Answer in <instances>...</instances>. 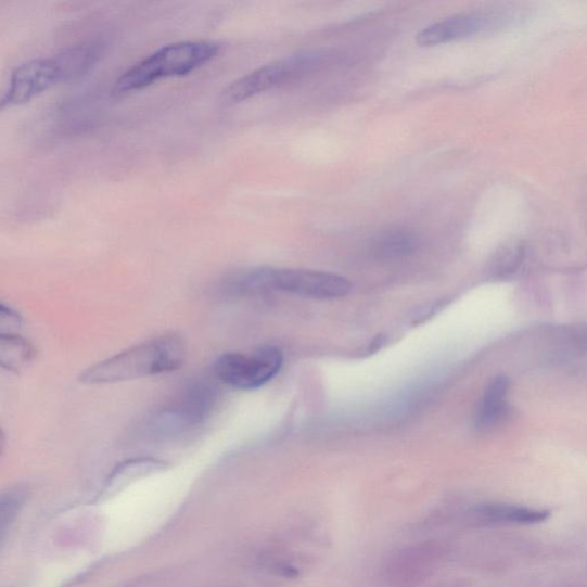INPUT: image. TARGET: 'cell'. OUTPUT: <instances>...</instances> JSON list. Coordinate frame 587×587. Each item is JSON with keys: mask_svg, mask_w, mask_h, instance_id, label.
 I'll list each match as a JSON object with an SVG mask.
<instances>
[{"mask_svg": "<svg viewBox=\"0 0 587 587\" xmlns=\"http://www.w3.org/2000/svg\"><path fill=\"white\" fill-rule=\"evenodd\" d=\"M187 357L184 342L169 334L158 336L99 361L86 370L79 381L85 384H110L143 379L176 371Z\"/></svg>", "mask_w": 587, "mask_h": 587, "instance_id": "cell-1", "label": "cell"}, {"mask_svg": "<svg viewBox=\"0 0 587 587\" xmlns=\"http://www.w3.org/2000/svg\"><path fill=\"white\" fill-rule=\"evenodd\" d=\"M219 53V46L210 42H179L164 47L120 76L116 93H129L151 87L157 80L186 76L207 65Z\"/></svg>", "mask_w": 587, "mask_h": 587, "instance_id": "cell-2", "label": "cell"}, {"mask_svg": "<svg viewBox=\"0 0 587 587\" xmlns=\"http://www.w3.org/2000/svg\"><path fill=\"white\" fill-rule=\"evenodd\" d=\"M233 285L241 293L283 292L316 299L341 298L352 291L342 276L307 269H254L240 275Z\"/></svg>", "mask_w": 587, "mask_h": 587, "instance_id": "cell-3", "label": "cell"}, {"mask_svg": "<svg viewBox=\"0 0 587 587\" xmlns=\"http://www.w3.org/2000/svg\"><path fill=\"white\" fill-rule=\"evenodd\" d=\"M332 56L327 50H310L279 59L234 80L221 92L222 103L239 104L260 93L290 85L327 66Z\"/></svg>", "mask_w": 587, "mask_h": 587, "instance_id": "cell-4", "label": "cell"}, {"mask_svg": "<svg viewBox=\"0 0 587 587\" xmlns=\"http://www.w3.org/2000/svg\"><path fill=\"white\" fill-rule=\"evenodd\" d=\"M282 353L265 346L248 354L228 353L216 362L219 380L240 391H253L271 381L281 370Z\"/></svg>", "mask_w": 587, "mask_h": 587, "instance_id": "cell-5", "label": "cell"}, {"mask_svg": "<svg viewBox=\"0 0 587 587\" xmlns=\"http://www.w3.org/2000/svg\"><path fill=\"white\" fill-rule=\"evenodd\" d=\"M216 399L210 384L199 383L189 388L170 407L159 411L152 428L158 435H174L195 426L210 413Z\"/></svg>", "mask_w": 587, "mask_h": 587, "instance_id": "cell-6", "label": "cell"}, {"mask_svg": "<svg viewBox=\"0 0 587 587\" xmlns=\"http://www.w3.org/2000/svg\"><path fill=\"white\" fill-rule=\"evenodd\" d=\"M59 82V73L51 59H34L14 69L10 87L0 98V110L28 103Z\"/></svg>", "mask_w": 587, "mask_h": 587, "instance_id": "cell-7", "label": "cell"}, {"mask_svg": "<svg viewBox=\"0 0 587 587\" xmlns=\"http://www.w3.org/2000/svg\"><path fill=\"white\" fill-rule=\"evenodd\" d=\"M487 20L474 13L456 14L420 30L416 42L420 47L430 48L472 37L487 26Z\"/></svg>", "mask_w": 587, "mask_h": 587, "instance_id": "cell-8", "label": "cell"}, {"mask_svg": "<svg viewBox=\"0 0 587 587\" xmlns=\"http://www.w3.org/2000/svg\"><path fill=\"white\" fill-rule=\"evenodd\" d=\"M105 47L103 40L90 39L54 56L59 82H75L88 75L103 58Z\"/></svg>", "mask_w": 587, "mask_h": 587, "instance_id": "cell-9", "label": "cell"}, {"mask_svg": "<svg viewBox=\"0 0 587 587\" xmlns=\"http://www.w3.org/2000/svg\"><path fill=\"white\" fill-rule=\"evenodd\" d=\"M434 545L423 544L404 550L391 564V578L396 584H411L429 575L437 558Z\"/></svg>", "mask_w": 587, "mask_h": 587, "instance_id": "cell-10", "label": "cell"}, {"mask_svg": "<svg viewBox=\"0 0 587 587\" xmlns=\"http://www.w3.org/2000/svg\"><path fill=\"white\" fill-rule=\"evenodd\" d=\"M510 387L511 380L505 375H499L489 383L476 409L474 422L477 429H488L501 418Z\"/></svg>", "mask_w": 587, "mask_h": 587, "instance_id": "cell-11", "label": "cell"}, {"mask_svg": "<svg viewBox=\"0 0 587 587\" xmlns=\"http://www.w3.org/2000/svg\"><path fill=\"white\" fill-rule=\"evenodd\" d=\"M475 514L492 523L537 524L551 516L550 511L523 508V506L488 502L480 505Z\"/></svg>", "mask_w": 587, "mask_h": 587, "instance_id": "cell-12", "label": "cell"}, {"mask_svg": "<svg viewBox=\"0 0 587 587\" xmlns=\"http://www.w3.org/2000/svg\"><path fill=\"white\" fill-rule=\"evenodd\" d=\"M36 357L33 344L25 337L0 333V369L20 373L26 370Z\"/></svg>", "mask_w": 587, "mask_h": 587, "instance_id": "cell-13", "label": "cell"}, {"mask_svg": "<svg viewBox=\"0 0 587 587\" xmlns=\"http://www.w3.org/2000/svg\"><path fill=\"white\" fill-rule=\"evenodd\" d=\"M418 247L417 237L407 230H392L381 234L373 251L382 259H397L411 255Z\"/></svg>", "mask_w": 587, "mask_h": 587, "instance_id": "cell-14", "label": "cell"}, {"mask_svg": "<svg viewBox=\"0 0 587 587\" xmlns=\"http://www.w3.org/2000/svg\"><path fill=\"white\" fill-rule=\"evenodd\" d=\"M169 469L165 461L153 458H139L129 460L120 465L112 476V485H125L135 480L150 476Z\"/></svg>", "mask_w": 587, "mask_h": 587, "instance_id": "cell-15", "label": "cell"}, {"mask_svg": "<svg viewBox=\"0 0 587 587\" xmlns=\"http://www.w3.org/2000/svg\"><path fill=\"white\" fill-rule=\"evenodd\" d=\"M27 495V489L23 487L12 488L0 495V543L5 539L17 514L24 508Z\"/></svg>", "mask_w": 587, "mask_h": 587, "instance_id": "cell-16", "label": "cell"}, {"mask_svg": "<svg viewBox=\"0 0 587 587\" xmlns=\"http://www.w3.org/2000/svg\"><path fill=\"white\" fill-rule=\"evenodd\" d=\"M525 250L521 242H510L498 251L493 261V270L499 277L515 273L524 259Z\"/></svg>", "mask_w": 587, "mask_h": 587, "instance_id": "cell-17", "label": "cell"}, {"mask_svg": "<svg viewBox=\"0 0 587 587\" xmlns=\"http://www.w3.org/2000/svg\"><path fill=\"white\" fill-rule=\"evenodd\" d=\"M23 318L13 309L0 303V328L12 329L22 327Z\"/></svg>", "mask_w": 587, "mask_h": 587, "instance_id": "cell-18", "label": "cell"}, {"mask_svg": "<svg viewBox=\"0 0 587 587\" xmlns=\"http://www.w3.org/2000/svg\"><path fill=\"white\" fill-rule=\"evenodd\" d=\"M383 343H384V337L382 335L375 336L372 343L370 344V353L373 354L378 352L383 346Z\"/></svg>", "mask_w": 587, "mask_h": 587, "instance_id": "cell-19", "label": "cell"}, {"mask_svg": "<svg viewBox=\"0 0 587 587\" xmlns=\"http://www.w3.org/2000/svg\"><path fill=\"white\" fill-rule=\"evenodd\" d=\"M5 448V435L2 430H0V456H2Z\"/></svg>", "mask_w": 587, "mask_h": 587, "instance_id": "cell-20", "label": "cell"}]
</instances>
